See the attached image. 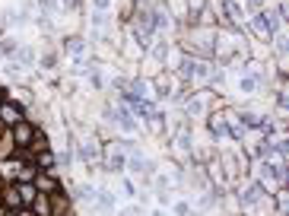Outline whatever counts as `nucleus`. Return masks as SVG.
I'll return each mask as SVG.
<instances>
[{"instance_id":"4468645a","label":"nucleus","mask_w":289,"mask_h":216,"mask_svg":"<svg viewBox=\"0 0 289 216\" xmlns=\"http://www.w3.org/2000/svg\"><path fill=\"white\" fill-rule=\"evenodd\" d=\"M99 207H102V210H111V207H115V200H111L108 194H99Z\"/></svg>"},{"instance_id":"a211bd4d","label":"nucleus","mask_w":289,"mask_h":216,"mask_svg":"<svg viewBox=\"0 0 289 216\" xmlns=\"http://www.w3.org/2000/svg\"><path fill=\"white\" fill-rule=\"evenodd\" d=\"M108 3L111 0H96V10H108Z\"/></svg>"},{"instance_id":"423d86ee","label":"nucleus","mask_w":289,"mask_h":216,"mask_svg":"<svg viewBox=\"0 0 289 216\" xmlns=\"http://www.w3.org/2000/svg\"><path fill=\"white\" fill-rule=\"evenodd\" d=\"M3 204L13 207V210H23V197H19L16 188H6V191H3Z\"/></svg>"},{"instance_id":"aec40b11","label":"nucleus","mask_w":289,"mask_h":216,"mask_svg":"<svg viewBox=\"0 0 289 216\" xmlns=\"http://www.w3.org/2000/svg\"><path fill=\"white\" fill-rule=\"evenodd\" d=\"M0 105H3V92H0Z\"/></svg>"},{"instance_id":"0eeeda50","label":"nucleus","mask_w":289,"mask_h":216,"mask_svg":"<svg viewBox=\"0 0 289 216\" xmlns=\"http://www.w3.org/2000/svg\"><path fill=\"white\" fill-rule=\"evenodd\" d=\"M175 146H178V150H191V131H187V127H181V131L175 134Z\"/></svg>"},{"instance_id":"9d476101","label":"nucleus","mask_w":289,"mask_h":216,"mask_svg":"<svg viewBox=\"0 0 289 216\" xmlns=\"http://www.w3.org/2000/svg\"><path fill=\"white\" fill-rule=\"evenodd\" d=\"M124 165L131 168V172H143V168H146V162H143V156L137 153V156H127V162H124Z\"/></svg>"},{"instance_id":"dca6fc26","label":"nucleus","mask_w":289,"mask_h":216,"mask_svg":"<svg viewBox=\"0 0 289 216\" xmlns=\"http://www.w3.org/2000/svg\"><path fill=\"white\" fill-rule=\"evenodd\" d=\"M175 213H178V216H191V207H187V204H175Z\"/></svg>"},{"instance_id":"412c9836","label":"nucleus","mask_w":289,"mask_h":216,"mask_svg":"<svg viewBox=\"0 0 289 216\" xmlns=\"http://www.w3.org/2000/svg\"><path fill=\"white\" fill-rule=\"evenodd\" d=\"M153 216H162V213H153Z\"/></svg>"},{"instance_id":"f3484780","label":"nucleus","mask_w":289,"mask_h":216,"mask_svg":"<svg viewBox=\"0 0 289 216\" xmlns=\"http://www.w3.org/2000/svg\"><path fill=\"white\" fill-rule=\"evenodd\" d=\"M187 3H191V13H200V10H204V0H187Z\"/></svg>"},{"instance_id":"ddd939ff","label":"nucleus","mask_w":289,"mask_h":216,"mask_svg":"<svg viewBox=\"0 0 289 216\" xmlns=\"http://www.w3.org/2000/svg\"><path fill=\"white\" fill-rule=\"evenodd\" d=\"M241 89H245V92H254V89H258V80H254V77H245V80H241Z\"/></svg>"},{"instance_id":"2eb2a0df","label":"nucleus","mask_w":289,"mask_h":216,"mask_svg":"<svg viewBox=\"0 0 289 216\" xmlns=\"http://www.w3.org/2000/svg\"><path fill=\"white\" fill-rule=\"evenodd\" d=\"M19 60H23V64H32V51L29 48H19Z\"/></svg>"},{"instance_id":"6ab92c4d","label":"nucleus","mask_w":289,"mask_h":216,"mask_svg":"<svg viewBox=\"0 0 289 216\" xmlns=\"http://www.w3.org/2000/svg\"><path fill=\"white\" fill-rule=\"evenodd\" d=\"M16 213H19V216H32V213H29V210H16Z\"/></svg>"},{"instance_id":"f8f14e48","label":"nucleus","mask_w":289,"mask_h":216,"mask_svg":"<svg viewBox=\"0 0 289 216\" xmlns=\"http://www.w3.org/2000/svg\"><path fill=\"white\" fill-rule=\"evenodd\" d=\"M67 48H70L73 54H79V51L86 48V42H83V38H70V42H67Z\"/></svg>"},{"instance_id":"f03ea898","label":"nucleus","mask_w":289,"mask_h":216,"mask_svg":"<svg viewBox=\"0 0 289 216\" xmlns=\"http://www.w3.org/2000/svg\"><path fill=\"white\" fill-rule=\"evenodd\" d=\"M254 29H258V35H264V38H273V35H277V32H280V23H277V19H273L270 16V13H258V16H254Z\"/></svg>"},{"instance_id":"1a4fd4ad","label":"nucleus","mask_w":289,"mask_h":216,"mask_svg":"<svg viewBox=\"0 0 289 216\" xmlns=\"http://www.w3.org/2000/svg\"><path fill=\"white\" fill-rule=\"evenodd\" d=\"M35 188L29 185V181H19V197H23V204H32V200H35Z\"/></svg>"},{"instance_id":"6e6552de","label":"nucleus","mask_w":289,"mask_h":216,"mask_svg":"<svg viewBox=\"0 0 289 216\" xmlns=\"http://www.w3.org/2000/svg\"><path fill=\"white\" fill-rule=\"evenodd\" d=\"M38 168H42V172H45V168H51V165H57V156H54V153H48V150H42V153H38Z\"/></svg>"},{"instance_id":"39448f33","label":"nucleus","mask_w":289,"mask_h":216,"mask_svg":"<svg viewBox=\"0 0 289 216\" xmlns=\"http://www.w3.org/2000/svg\"><path fill=\"white\" fill-rule=\"evenodd\" d=\"M32 204H35V216H51V210H48V207H51L48 194H42V191H38V194H35V200H32Z\"/></svg>"},{"instance_id":"9b49d317","label":"nucleus","mask_w":289,"mask_h":216,"mask_svg":"<svg viewBox=\"0 0 289 216\" xmlns=\"http://www.w3.org/2000/svg\"><path fill=\"white\" fill-rule=\"evenodd\" d=\"M156 92H159V96H169V92H172L169 77H159V80H156Z\"/></svg>"},{"instance_id":"7ed1b4c3","label":"nucleus","mask_w":289,"mask_h":216,"mask_svg":"<svg viewBox=\"0 0 289 216\" xmlns=\"http://www.w3.org/2000/svg\"><path fill=\"white\" fill-rule=\"evenodd\" d=\"M0 121H3V124H19V121H23V105L19 102H3L0 105Z\"/></svg>"},{"instance_id":"f257e3e1","label":"nucleus","mask_w":289,"mask_h":216,"mask_svg":"<svg viewBox=\"0 0 289 216\" xmlns=\"http://www.w3.org/2000/svg\"><path fill=\"white\" fill-rule=\"evenodd\" d=\"M10 134H13V143H16V146H32V140H35V127H32L29 121H19V124H13Z\"/></svg>"},{"instance_id":"20e7f679","label":"nucleus","mask_w":289,"mask_h":216,"mask_svg":"<svg viewBox=\"0 0 289 216\" xmlns=\"http://www.w3.org/2000/svg\"><path fill=\"white\" fill-rule=\"evenodd\" d=\"M207 124H210V134H213V137H226V131H229V121H226L223 111H213Z\"/></svg>"}]
</instances>
